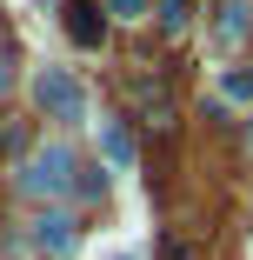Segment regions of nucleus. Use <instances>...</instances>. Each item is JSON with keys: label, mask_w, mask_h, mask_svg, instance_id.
I'll return each mask as SVG.
<instances>
[{"label": "nucleus", "mask_w": 253, "mask_h": 260, "mask_svg": "<svg viewBox=\"0 0 253 260\" xmlns=\"http://www.w3.org/2000/svg\"><path fill=\"white\" fill-rule=\"evenodd\" d=\"M114 260H133V253H114Z\"/></svg>", "instance_id": "obj_11"}, {"label": "nucleus", "mask_w": 253, "mask_h": 260, "mask_svg": "<svg viewBox=\"0 0 253 260\" xmlns=\"http://www.w3.org/2000/svg\"><path fill=\"white\" fill-rule=\"evenodd\" d=\"M246 27H253L246 20V0H227V7H220V40L233 47V40H246Z\"/></svg>", "instance_id": "obj_6"}, {"label": "nucleus", "mask_w": 253, "mask_h": 260, "mask_svg": "<svg viewBox=\"0 0 253 260\" xmlns=\"http://www.w3.org/2000/svg\"><path fill=\"white\" fill-rule=\"evenodd\" d=\"M246 140H253V134H246Z\"/></svg>", "instance_id": "obj_12"}, {"label": "nucleus", "mask_w": 253, "mask_h": 260, "mask_svg": "<svg viewBox=\"0 0 253 260\" xmlns=\"http://www.w3.org/2000/svg\"><path fill=\"white\" fill-rule=\"evenodd\" d=\"M33 100H40L47 120H87V87L67 67H40L33 74Z\"/></svg>", "instance_id": "obj_2"}, {"label": "nucleus", "mask_w": 253, "mask_h": 260, "mask_svg": "<svg viewBox=\"0 0 253 260\" xmlns=\"http://www.w3.org/2000/svg\"><path fill=\"white\" fill-rule=\"evenodd\" d=\"M107 14H120V20H140V14H147V0H107Z\"/></svg>", "instance_id": "obj_9"}, {"label": "nucleus", "mask_w": 253, "mask_h": 260, "mask_svg": "<svg viewBox=\"0 0 253 260\" xmlns=\"http://www.w3.org/2000/svg\"><path fill=\"white\" fill-rule=\"evenodd\" d=\"M74 240H80V234H74L67 214H40V220H33V247H40V253L60 260V253H74Z\"/></svg>", "instance_id": "obj_3"}, {"label": "nucleus", "mask_w": 253, "mask_h": 260, "mask_svg": "<svg viewBox=\"0 0 253 260\" xmlns=\"http://www.w3.org/2000/svg\"><path fill=\"white\" fill-rule=\"evenodd\" d=\"M0 87H7V67H0Z\"/></svg>", "instance_id": "obj_10"}, {"label": "nucleus", "mask_w": 253, "mask_h": 260, "mask_svg": "<svg viewBox=\"0 0 253 260\" xmlns=\"http://www.w3.org/2000/svg\"><path fill=\"white\" fill-rule=\"evenodd\" d=\"M160 20L180 34V27H187V0H160Z\"/></svg>", "instance_id": "obj_8"}, {"label": "nucleus", "mask_w": 253, "mask_h": 260, "mask_svg": "<svg viewBox=\"0 0 253 260\" xmlns=\"http://www.w3.org/2000/svg\"><path fill=\"white\" fill-rule=\"evenodd\" d=\"M220 93L227 100H253V67H227L220 74Z\"/></svg>", "instance_id": "obj_7"}, {"label": "nucleus", "mask_w": 253, "mask_h": 260, "mask_svg": "<svg viewBox=\"0 0 253 260\" xmlns=\"http://www.w3.org/2000/svg\"><path fill=\"white\" fill-rule=\"evenodd\" d=\"M67 34H74V47H87V54H93V47L107 40V20H100V7L74 0V7H67Z\"/></svg>", "instance_id": "obj_4"}, {"label": "nucleus", "mask_w": 253, "mask_h": 260, "mask_svg": "<svg viewBox=\"0 0 253 260\" xmlns=\"http://www.w3.org/2000/svg\"><path fill=\"white\" fill-rule=\"evenodd\" d=\"M100 153H107V167H133V134L120 127V120H100Z\"/></svg>", "instance_id": "obj_5"}, {"label": "nucleus", "mask_w": 253, "mask_h": 260, "mask_svg": "<svg viewBox=\"0 0 253 260\" xmlns=\"http://www.w3.org/2000/svg\"><path fill=\"white\" fill-rule=\"evenodd\" d=\"M14 187L33 193V200H40V193H67V187H74V153H67L60 140L33 147L27 160H20V174H14Z\"/></svg>", "instance_id": "obj_1"}]
</instances>
